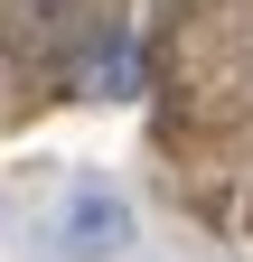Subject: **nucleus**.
I'll return each mask as SVG.
<instances>
[{
  "mask_svg": "<svg viewBox=\"0 0 253 262\" xmlns=\"http://www.w3.org/2000/svg\"><path fill=\"white\" fill-rule=\"evenodd\" d=\"M132 234H141L132 196L103 187V178H85V187H66V206L47 215V262H113V253H132Z\"/></svg>",
  "mask_w": 253,
  "mask_h": 262,
  "instance_id": "nucleus-1",
  "label": "nucleus"
},
{
  "mask_svg": "<svg viewBox=\"0 0 253 262\" xmlns=\"http://www.w3.org/2000/svg\"><path fill=\"white\" fill-rule=\"evenodd\" d=\"M94 0H0V47L10 56H75L94 38Z\"/></svg>",
  "mask_w": 253,
  "mask_h": 262,
  "instance_id": "nucleus-2",
  "label": "nucleus"
},
{
  "mask_svg": "<svg viewBox=\"0 0 253 262\" xmlns=\"http://www.w3.org/2000/svg\"><path fill=\"white\" fill-rule=\"evenodd\" d=\"M132 75H141L132 47H122L113 28H94V38H85V66H75V94H94V103H103V94H132Z\"/></svg>",
  "mask_w": 253,
  "mask_h": 262,
  "instance_id": "nucleus-3",
  "label": "nucleus"
}]
</instances>
